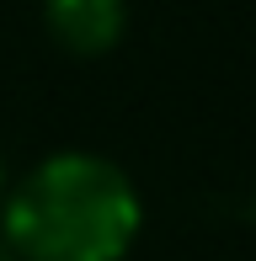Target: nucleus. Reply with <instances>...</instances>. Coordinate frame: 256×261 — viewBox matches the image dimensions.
Instances as JSON below:
<instances>
[{
    "mask_svg": "<svg viewBox=\"0 0 256 261\" xmlns=\"http://www.w3.org/2000/svg\"><path fill=\"white\" fill-rule=\"evenodd\" d=\"M144 203L128 171L91 149L43 155L6 192V245L16 261H118Z\"/></svg>",
    "mask_w": 256,
    "mask_h": 261,
    "instance_id": "nucleus-1",
    "label": "nucleus"
},
{
    "mask_svg": "<svg viewBox=\"0 0 256 261\" xmlns=\"http://www.w3.org/2000/svg\"><path fill=\"white\" fill-rule=\"evenodd\" d=\"M0 192H6V160H0Z\"/></svg>",
    "mask_w": 256,
    "mask_h": 261,
    "instance_id": "nucleus-4",
    "label": "nucleus"
},
{
    "mask_svg": "<svg viewBox=\"0 0 256 261\" xmlns=\"http://www.w3.org/2000/svg\"><path fill=\"white\" fill-rule=\"evenodd\" d=\"M0 261H16V251H11V245H6V240H0Z\"/></svg>",
    "mask_w": 256,
    "mask_h": 261,
    "instance_id": "nucleus-3",
    "label": "nucleus"
},
{
    "mask_svg": "<svg viewBox=\"0 0 256 261\" xmlns=\"http://www.w3.org/2000/svg\"><path fill=\"white\" fill-rule=\"evenodd\" d=\"M48 32L75 54H107L128 27V6L123 0H54L43 11Z\"/></svg>",
    "mask_w": 256,
    "mask_h": 261,
    "instance_id": "nucleus-2",
    "label": "nucleus"
}]
</instances>
